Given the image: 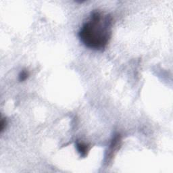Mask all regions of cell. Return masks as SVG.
Returning <instances> with one entry per match:
<instances>
[{
    "mask_svg": "<svg viewBox=\"0 0 173 173\" xmlns=\"http://www.w3.org/2000/svg\"><path fill=\"white\" fill-rule=\"evenodd\" d=\"M28 76H29V72H28L26 69L22 70V71L19 74V81L20 82L24 81L28 79Z\"/></svg>",
    "mask_w": 173,
    "mask_h": 173,
    "instance_id": "cell-3",
    "label": "cell"
},
{
    "mask_svg": "<svg viewBox=\"0 0 173 173\" xmlns=\"http://www.w3.org/2000/svg\"><path fill=\"white\" fill-rule=\"evenodd\" d=\"M7 126V120L5 118H2L1 121V133H3V131L5 130Z\"/></svg>",
    "mask_w": 173,
    "mask_h": 173,
    "instance_id": "cell-4",
    "label": "cell"
},
{
    "mask_svg": "<svg viewBox=\"0 0 173 173\" xmlns=\"http://www.w3.org/2000/svg\"><path fill=\"white\" fill-rule=\"evenodd\" d=\"M112 17L102 12L93 10L89 20L81 28L79 37L86 47L103 50L112 37Z\"/></svg>",
    "mask_w": 173,
    "mask_h": 173,
    "instance_id": "cell-1",
    "label": "cell"
},
{
    "mask_svg": "<svg viewBox=\"0 0 173 173\" xmlns=\"http://www.w3.org/2000/svg\"><path fill=\"white\" fill-rule=\"evenodd\" d=\"M76 147L78 152H79L82 157H85L87 155L89 147L86 143L82 141H77L76 143Z\"/></svg>",
    "mask_w": 173,
    "mask_h": 173,
    "instance_id": "cell-2",
    "label": "cell"
}]
</instances>
